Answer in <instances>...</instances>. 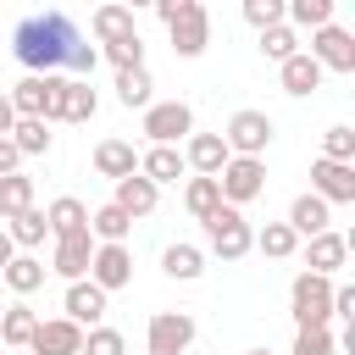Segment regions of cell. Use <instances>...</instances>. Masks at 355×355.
Here are the masks:
<instances>
[{
	"label": "cell",
	"mask_w": 355,
	"mask_h": 355,
	"mask_svg": "<svg viewBox=\"0 0 355 355\" xmlns=\"http://www.w3.org/2000/svg\"><path fill=\"white\" fill-rule=\"evenodd\" d=\"M83 33L72 28L67 11H33L11 28V55L28 67V72H61L67 67V50L78 44Z\"/></svg>",
	"instance_id": "6da1fadb"
},
{
	"label": "cell",
	"mask_w": 355,
	"mask_h": 355,
	"mask_svg": "<svg viewBox=\"0 0 355 355\" xmlns=\"http://www.w3.org/2000/svg\"><path fill=\"white\" fill-rule=\"evenodd\" d=\"M200 227H205V250L222 255V261H244V255L255 250V227H250L244 211H233V205H216Z\"/></svg>",
	"instance_id": "7a4b0ae2"
},
{
	"label": "cell",
	"mask_w": 355,
	"mask_h": 355,
	"mask_svg": "<svg viewBox=\"0 0 355 355\" xmlns=\"http://www.w3.org/2000/svg\"><path fill=\"white\" fill-rule=\"evenodd\" d=\"M288 311L300 327H327L333 322V277H316V272H300L288 283Z\"/></svg>",
	"instance_id": "3957f363"
},
{
	"label": "cell",
	"mask_w": 355,
	"mask_h": 355,
	"mask_svg": "<svg viewBox=\"0 0 355 355\" xmlns=\"http://www.w3.org/2000/svg\"><path fill=\"white\" fill-rule=\"evenodd\" d=\"M272 116L266 111H255V105H244V111H233L227 116V128H222V144H227V155H250V161H261L266 155V144H272Z\"/></svg>",
	"instance_id": "277c9868"
},
{
	"label": "cell",
	"mask_w": 355,
	"mask_h": 355,
	"mask_svg": "<svg viewBox=\"0 0 355 355\" xmlns=\"http://www.w3.org/2000/svg\"><path fill=\"white\" fill-rule=\"evenodd\" d=\"M139 133H144L150 144H178V139L194 133V105H189V100H150Z\"/></svg>",
	"instance_id": "5b68a950"
},
{
	"label": "cell",
	"mask_w": 355,
	"mask_h": 355,
	"mask_svg": "<svg viewBox=\"0 0 355 355\" xmlns=\"http://www.w3.org/2000/svg\"><path fill=\"white\" fill-rule=\"evenodd\" d=\"M216 189H222V205H250V200H261V189H266V161H250V155H227V166L216 172Z\"/></svg>",
	"instance_id": "8992f818"
},
{
	"label": "cell",
	"mask_w": 355,
	"mask_h": 355,
	"mask_svg": "<svg viewBox=\"0 0 355 355\" xmlns=\"http://www.w3.org/2000/svg\"><path fill=\"white\" fill-rule=\"evenodd\" d=\"M194 333H200V327H194L189 311H155L150 327H144V349H150V355H189Z\"/></svg>",
	"instance_id": "52a82bcc"
},
{
	"label": "cell",
	"mask_w": 355,
	"mask_h": 355,
	"mask_svg": "<svg viewBox=\"0 0 355 355\" xmlns=\"http://www.w3.org/2000/svg\"><path fill=\"white\" fill-rule=\"evenodd\" d=\"M55 94H61V72H28L6 100H11V111L17 116H33V122H50V111H55Z\"/></svg>",
	"instance_id": "ba28073f"
},
{
	"label": "cell",
	"mask_w": 355,
	"mask_h": 355,
	"mask_svg": "<svg viewBox=\"0 0 355 355\" xmlns=\"http://www.w3.org/2000/svg\"><path fill=\"white\" fill-rule=\"evenodd\" d=\"M166 33H172V50H178L183 61H194V55H205V44H211V11H205L200 0H183V11L166 22Z\"/></svg>",
	"instance_id": "9c48e42d"
},
{
	"label": "cell",
	"mask_w": 355,
	"mask_h": 355,
	"mask_svg": "<svg viewBox=\"0 0 355 355\" xmlns=\"http://www.w3.org/2000/svg\"><path fill=\"white\" fill-rule=\"evenodd\" d=\"M322 72H355V33L349 28H338V22H327V28H316L311 33V50H305Z\"/></svg>",
	"instance_id": "30bf717a"
},
{
	"label": "cell",
	"mask_w": 355,
	"mask_h": 355,
	"mask_svg": "<svg viewBox=\"0 0 355 355\" xmlns=\"http://www.w3.org/2000/svg\"><path fill=\"white\" fill-rule=\"evenodd\" d=\"M89 283L100 294H116L133 283V250L128 244H94V261H89Z\"/></svg>",
	"instance_id": "8fae6325"
},
{
	"label": "cell",
	"mask_w": 355,
	"mask_h": 355,
	"mask_svg": "<svg viewBox=\"0 0 355 355\" xmlns=\"http://www.w3.org/2000/svg\"><path fill=\"white\" fill-rule=\"evenodd\" d=\"M311 194L322 200V205H355V166H344V161H311Z\"/></svg>",
	"instance_id": "7c38bea8"
},
{
	"label": "cell",
	"mask_w": 355,
	"mask_h": 355,
	"mask_svg": "<svg viewBox=\"0 0 355 355\" xmlns=\"http://www.w3.org/2000/svg\"><path fill=\"white\" fill-rule=\"evenodd\" d=\"M28 349H33V355H78V349H83V327L67 322V316H39Z\"/></svg>",
	"instance_id": "4fadbf2b"
},
{
	"label": "cell",
	"mask_w": 355,
	"mask_h": 355,
	"mask_svg": "<svg viewBox=\"0 0 355 355\" xmlns=\"http://www.w3.org/2000/svg\"><path fill=\"white\" fill-rule=\"evenodd\" d=\"M89 261H94V239L78 233V239H55L44 272H55V277H67V283H83V277H89Z\"/></svg>",
	"instance_id": "5bb4252c"
},
{
	"label": "cell",
	"mask_w": 355,
	"mask_h": 355,
	"mask_svg": "<svg viewBox=\"0 0 355 355\" xmlns=\"http://www.w3.org/2000/svg\"><path fill=\"white\" fill-rule=\"evenodd\" d=\"M100 111V94H94V83H83V78H61V94H55V111H50V122H89Z\"/></svg>",
	"instance_id": "9a60e30c"
},
{
	"label": "cell",
	"mask_w": 355,
	"mask_h": 355,
	"mask_svg": "<svg viewBox=\"0 0 355 355\" xmlns=\"http://www.w3.org/2000/svg\"><path fill=\"white\" fill-rule=\"evenodd\" d=\"M183 166H189L194 178H216V172L227 166L222 133H189V139H183Z\"/></svg>",
	"instance_id": "2e32d148"
},
{
	"label": "cell",
	"mask_w": 355,
	"mask_h": 355,
	"mask_svg": "<svg viewBox=\"0 0 355 355\" xmlns=\"http://www.w3.org/2000/svg\"><path fill=\"white\" fill-rule=\"evenodd\" d=\"M61 316H67V322H78V327L89 333V327H100V322H105V294H100L89 277H83V283H67Z\"/></svg>",
	"instance_id": "e0dca14e"
},
{
	"label": "cell",
	"mask_w": 355,
	"mask_h": 355,
	"mask_svg": "<svg viewBox=\"0 0 355 355\" xmlns=\"http://www.w3.org/2000/svg\"><path fill=\"white\" fill-rule=\"evenodd\" d=\"M44 227H50V239H78V233H89V205L78 194H55L44 205Z\"/></svg>",
	"instance_id": "ac0fdd59"
},
{
	"label": "cell",
	"mask_w": 355,
	"mask_h": 355,
	"mask_svg": "<svg viewBox=\"0 0 355 355\" xmlns=\"http://www.w3.org/2000/svg\"><path fill=\"white\" fill-rule=\"evenodd\" d=\"M94 172L111 178V183H122V178L139 172V150H133L128 139H100V144H94Z\"/></svg>",
	"instance_id": "d6986e66"
},
{
	"label": "cell",
	"mask_w": 355,
	"mask_h": 355,
	"mask_svg": "<svg viewBox=\"0 0 355 355\" xmlns=\"http://www.w3.org/2000/svg\"><path fill=\"white\" fill-rule=\"evenodd\" d=\"M344 255H349V239L344 233H316L311 244H305V272H316V277H333L338 266H344Z\"/></svg>",
	"instance_id": "ffe728a7"
},
{
	"label": "cell",
	"mask_w": 355,
	"mask_h": 355,
	"mask_svg": "<svg viewBox=\"0 0 355 355\" xmlns=\"http://www.w3.org/2000/svg\"><path fill=\"white\" fill-rule=\"evenodd\" d=\"M183 172H189V166H183V150H178V144H150V150L139 155V178H150L155 189H161V183H178Z\"/></svg>",
	"instance_id": "44dd1931"
},
{
	"label": "cell",
	"mask_w": 355,
	"mask_h": 355,
	"mask_svg": "<svg viewBox=\"0 0 355 355\" xmlns=\"http://www.w3.org/2000/svg\"><path fill=\"white\" fill-rule=\"evenodd\" d=\"M327 222H333V205H322L316 194H294V205H288V233L294 239H316V233H327Z\"/></svg>",
	"instance_id": "7402d4cb"
},
{
	"label": "cell",
	"mask_w": 355,
	"mask_h": 355,
	"mask_svg": "<svg viewBox=\"0 0 355 355\" xmlns=\"http://www.w3.org/2000/svg\"><path fill=\"white\" fill-rule=\"evenodd\" d=\"M277 78H283V94H294V100H305V94L322 89V67H316L305 50H294V55L277 67Z\"/></svg>",
	"instance_id": "603a6c76"
},
{
	"label": "cell",
	"mask_w": 355,
	"mask_h": 355,
	"mask_svg": "<svg viewBox=\"0 0 355 355\" xmlns=\"http://www.w3.org/2000/svg\"><path fill=\"white\" fill-rule=\"evenodd\" d=\"M155 200H161V189H155L150 178H139V172H133V178H122V183H116V194H111V205H116V211H128L133 222H139V216H150V211H155Z\"/></svg>",
	"instance_id": "cb8c5ba5"
},
{
	"label": "cell",
	"mask_w": 355,
	"mask_h": 355,
	"mask_svg": "<svg viewBox=\"0 0 355 355\" xmlns=\"http://www.w3.org/2000/svg\"><path fill=\"white\" fill-rule=\"evenodd\" d=\"M33 327H39V311H33L28 300H17V305H0V344H11V349H28V344H33Z\"/></svg>",
	"instance_id": "d4e9b609"
},
{
	"label": "cell",
	"mask_w": 355,
	"mask_h": 355,
	"mask_svg": "<svg viewBox=\"0 0 355 355\" xmlns=\"http://www.w3.org/2000/svg\"><path fill=\"white\" fill-rule=\"evenodd\" d=\"M128 233H133V216L116 211L111 200L89 211V239H94V244H128Z\"/></svg>",
	"instance_id": "484cf974"
},
{
	"label": "cell",
	"mask_w": 355,
	"mask_h": 355,
	"mask_svg": "<svg viewBox=\"0 0 355 355\" xmlns=\"http://www.w3.org/2000/svg\"><path fill=\"white\" fill-rule=\"evenodd\" d=\"M0 283H6L17 300H28V294L44 288V261H39V255H11L6 272H0Z\"/></svg>",
	"instance_id": "4316f807"
},
{
	"label": "cell",
	"mask_w": 355,
	"mask_h": 355,
	"mask_svg": "<svg viewBox=\"0 0 355 355\" xmlns=\"http://www.w3.org/2000/svg\"><path fill=\"white\" fill-rule=\"evenodd\" d=\"M161 272H166L172 283H194V277L205 272V250H200V244H166V250H161Z\"/></svg>",
	"instance_id": "83f0119b"
},
{
	"label": "cell",
	"mask_w": 355,
	"mask_h": 355,
	"mask_svg": "<svg viewBox=\"0 0 355 355\" xmlns=\"http://www.w3.org/2000/svg\"><path fill=\"white\" fill-rule=\"evenodd\" d=\"M89 33H94L100 44H116V39L139 33V22H133V11H128V6H100V11L89 17Z\"/></svg>",
	"instance_id": "f1b7e54d"
},
{
	"label": "cell",
	"mask_w": 355,
	"mask_h": 355,
	"mask_svg": "<svg viewBox=\"0 0 355 355\" xmlns=\"http://www.w3.org/2000/svg\"><path fill=\"white\" fill-rule=\"evenodd\" d=\"M22 211H33V178L11 172V178H0V222H11Z\"/></svg>",
	"instance_id": "f546056e"
},
{
	"label": "cell",
	"mask_w": 355,
	"mask_h": 355,
	"mask_svg": "<svg viewBox=\"0 0 355 355\" xmlns=\"http://www.w3.org/2000/svg\"><path fill=\"white\" fill-rule=\"evenodd\" d=\"M283 22L288 28H327L333 22V0H283Z\"/></svg>",
	"instance_id": "4dcf8cb0"
},
{
	"label": "cell",
	"mask_w": 355,
	"mask_h": 355,
	"mask_svg": "<svg viewBox=\"0 0 355 355\" xmlns=\"http://www.w3.org/2000/svg\"><path fill=\"white\" fill-rule=\"evenodd\" d=\"M44 233H50V227H44V211H39V205H33V211H22V216H11V227H6V239L17 244V255L39 250V244H44Z\"/></svg>",
	"instance_id": "1f68e13d"
},
{
	"label": "cell",
	"mask_w": 355,
	"mask_h": 355,
	"mask_svg": "<svg viewBox=\"0 0 355 355\" xmlns=\"http://www.w3.org/2000/svg\"><path fill=\"white\" fill-rule=\"evenodd\" d=\"M150 67H128V72H116V100L128 105V111H144L150 105Z\"/></svg>",
	"instance_id": "d6a6232c"
},
{
	"label": "cell",
	"mask_w": 355,
	"mask_h": 355,
	"mask_svg": "<svg viewBox=\"0 0 355 355\" xmlns=\"http://www.w3.org/2000/svg\"><path fill=\"white\" fill-rule=\"evenodd\" d=\"M11 144H17V155H22V161H28V155H50V122L17 116V128H11Z\"/></svg>",
	"instance_id": "836d02e7"
},
{
	"label": "cell",
	"mask_w": 355,
	"mask_h": 355,
	"mask_svg": "<svg viewBox=\"0 0 355 355\" xmlns=\"http://www.w3.org/2000/svg\"><path fill=\"white\" fill-rule=\"evenodd\" d=\"M183 205H189V216H194V222H205V216L222 205V189H216V178H189V189H183Z\"/></svg>",
	"instance_id": "e575fe53"
},
{
	"label": "cell",
	"mask_w": 355,
	"mask_h": 355,
	"mask_svg": "<svg viewBox=\"0 0 355 355\" xmlns=\"http://www.w3.org/2000/svg\"><path fill=\"white\" fill-rule=\"evenodd\" d=\"M255 250H261L266 261H288V255L300 250V239L288 233V222H266V227L255 233Z\"/></svg>",
	"instance_id": "d590c367"
},
{
	"label": "cell",
	"mask_w": 355,
	"mask_h": 355,
	"mask_svg": "<svg viewBox=\"0 0 355 355\" xmlns=\"http://www.w3.org/2000/svg\"><path fill=\"white\" fill-rule=\"evenodd\" d=\"M294 50H300V33H294L288 22H277V28H266V33H261V55H266V61H277V67H283Z\"/></svg>",
	"instance_id": "8d00e7d4"
},
{
	"label": "cell",
	"mask_w": 355,
	"mask_h": 355,
	"mask_svg": "<svg viewBox=\"0 0 355 355\" xmlns=\"http://www.w3.org/2000/svg\"><path fill=\"white\" fill-rule=\"evenodd\" d=\"M322 161H344V166H355V128L333 122V128L322 133Z\"/></svg>",
	"instance_id": "74e56055"
},
{
	"label": "cell",
	"mask_w": 355,
	"mask_h": 355,
	"mask_svg": "<svg viewBox=\"0 0 355 355\" xmlns=\"http://www.w3.org/2000/svg\"><path fill=\"white\" fill-rule=\"evenodd\" d=\"M100 55H105L116 72H128V67H144V39H139V33H128V39H116V44H100Z\"/></svg>",
	"instance_id": "f35d334b"
},
{
	"label": "cell",
	"mask_w": 355,
	"mask_h": 355,
	"mask_svg": "<svg viewBox=\"0 0 355 355\" xmlns=\"http://www.w3.org/2000/svg\"><path fill=\"white\" fill-rule=\"evenodd\" d=\"M78 355H128V338H122L116 327H105V322H100V327H89V333H83V349H78Z\"/></svg>",
	"instance_id": "ab89813d"
},
{
	"label": "cell",
	"mask_w": 355,
	"mask_h": 355,
	"mask_svg": "<svg viewBox=\"0 0 355 355\" xmlns=\"http://www.w3.org/2000/svg\"><path fill=\"white\" fill-rule=\"evenodd\" d=\"M333 349H338L333 327H300L294 333V355H333Z\"/></svg>",
	"instance_id": "60d3db41"
},
{
	"label": "cell",
	"mask_w": 355,
	"mask_h": 355,
	"mask_svg": "<svg viewBox=\"0 0 355 355\" xmlns=\"http://www.w3.org/2000/svg\"><path fill=\"white\" fill-rule=\"evenodd\" d=\"M244 22H250L255 33L277 28V22H283V0H244Z\"/></svg>",
	"instance_id": "b9f144b4"
},
{
	"label": "cell",
	"mask_w": 355,
	"mask_h": 355,
	"mask_svg": "<svg viewBox=\"0 0 355 355\" xmlns=\"http://www.w3.org/2000/svg\"><path fill=\"white\" fill-rule=\"evenodd\" d=\"M94 67H100V50H94V44H89V39H78V44H72V50H67V72H72V78H83V83H89V78H94Z\"/></svg>",
	"instance_id": "7bdbcfd3"
},
{
	"label": "cell",
	"mask_w": 355,
	"mask_h": 355,
	"mask_svg": "<svg viewBox=\"0 0 355 355\" xmlns=\"http://www.w3.org/2000/svg\"><path fill=\"white\" fill-rule=\"evenodd\" d=\"M333 316L344 327H355V283H333Z\"/></svg>",
	"instance_id": "ee69618b"
},
{
	"label": "cell",
	"mask_w": 355,
	"mask_h": 355,
	"mask_svg": "<svg viewBox=\"0 0 355 355\" xmlns=\"http://www.w3.org/2000/svg\"><path fill=\"white\" fill-rule=\"evenodd\" d=\"M11 172H22V155H17L11 139H0V178H11Z\"/></svg>",
	"instance_id": "f6af8a7d"
},
{
	"label": "cell",
	"mask_w": 355,
	"mask_h": 355,
	"mask_svg": "<svg viewBox=\"0 0 355 355\" xmlns=\"http://www.w3.org/2000/svg\"><path fill=\"white\" fill-rule=\"evenodd\" d=\"M11 128H17V111H11V100L0 94V139H11Z\"/></svg>",
	"instance_id": "bcb514c9"
},
{
	"label": "cell",
	"mask_w": 355,
	"mask_h": 355,
	"mask_svg": "<svg viewBox=\"0 0 355 355\" xmlns=\"http://www.w3.org/2000/svg\"><path fill=\"white\" fill-rule=\"evenodd\" d=\"M178 11H183V0H155V17H161V22H172Z\"/></svg>",
	"instance_id": "7dc6e473"
},
{
	"label": "cell",
	"mask_w": 355,
	"mask_h": 355,
	"mask_svg": "<svg viewBox=\"0 0 355 355\" xmlns=\"http://www.w3.org/2000/svg\"><path fill=\"white\" fill-rule=\"evenodd\" d=\"M11 255H17V244H11V239H6V227H0V272H6V261H11Z\"/></svg>",
	"instance_id": "c3c4849f"
},
{
	"label": "cell",
	"mask_w": 355,
	"mask_h": 355,
	"mask_svg": "<svg viewBox=\"0 0 355 355\" xmlns=\"http://www.w3.org/2000/svg\"><path fill=\"white\" fill-rule=\"evenodd\" d=\"M244 355H272V349H244Z\"/></svg>",
	"instance_id": "681fc988"
}]
</instances>
